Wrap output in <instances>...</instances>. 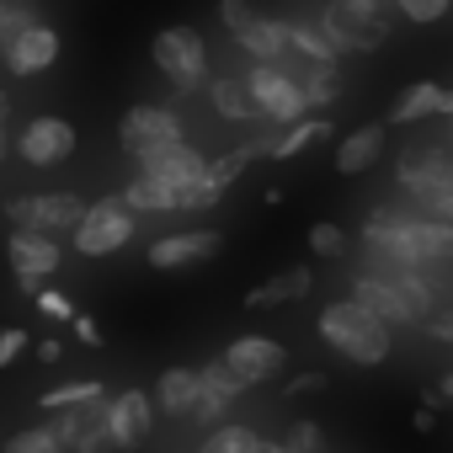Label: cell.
I'll return each instance as SVG.
<instances>
[{
	"label": "cell",
	"instance_id": "1",
	"mask_svg": "<svg viewBox=\"0 0 453 453\" xmlns=\"http://www.w3.org/2000/svg\"><path fill=\"white\" fill-rule=\"evenodd\" d=\"M320 336H326L342 357H352V363H363V368H373V363L389 357V326H384L368 304H357V299H331V304L320 310Z\"/></svg>",
	"mask_w": 453,
	"mask_h": 453
},
{
	"label": "cell",
	"instance_id": "2",
	"mask_svg": "<svg viewBox=\"0 0 453 453\" xmlns=\"http://www.w3.org/2000/svg\"><path fill=\"white\" fill-rule=\"evenodd\" d=\"M400 192L411 197L416 219H442L453 224V160L442 150H411L400 155Z\"/></svg>",
	"mask_w": 453,
	"mask_h": 453
},
{
	"label": "cell",
	"instance_id": "3",
	"mask_svg": "<svg viewBox=\"0 0 453 453\" xmlns=\"http://www.w3.org/2000/svg\"><path fill=\"white\" fill-rule=\"evenodd\" d=\"M150 59L176 91H197L208 81V43L197 38V27H160L150 43Z\"/></svg>",
	"mask_w": 453,
	"mask_h": 453
},
{
	"label": "cell",
	"instance_id": "4",
	"mask_svg": "<svg viewBox=\"0 0 453 453\" xmlns=\"http://www.w3.org/2000/svg\"><path fill=\"white\" fill-rule=\"evenodd\" d=\"M70 235H75L81 257H112V251H123L134 241V208L123 197H102V203H91L81 213V224Z\"/></svg>",
	"mask_w": 453,
	"mask_h": 453
},
{
	"label": "cell",
	"instance_id": "5",
	"mask_svg": "<svg viewBox=\"0 0 453 453\" xmlns=\"http://www.w3.org/2000/svg\"><path fill=\"white\" fill-rule=\"evenodd\" d=\"M246 86H251L257 112H267L273 123H299V118L310 112L299 81H294L283 65H251V70H246Z\"/></svg>",
	"mask_w": 453,
	"mask_h": 453
},
{
	"label": "cell",
	"instance_id": "6",
	"mask_svg": "<svg viewBox=\"0 0 453 453\" xmlns=\"http://www.w3.org/2000/svg\"><path fill=\"white\" fill-rule=\"evenodd\" d=\"M86 203L75 192H43V197H17L6 203V219L17 224V230H38V235H70L81 224Z\"/></svg>",
	"mask_w": 453,
	"mask_h": 453
},
{
	"label": "cell",
	"instance_id": "7",
	"mask_svg": "<svg viewBox=\"0 0 453 453\" xmlns=\"http://www.w3.org/2000/svg\"><path fill=\"white\" fill-rule=\"evenodd\" d=\"M331 43H336V54H373L379 43H389V27H384V17H363V12H352L347 0H331V6L320 12V22H315Z\"/></svg>",
	"mask_w": 453,
	"mask_h": 453
},
{
	"label": "cell",
	"instance_id": "8",
	"mask_svg": "<svg viewBox=\"0 0 453 453\" xmlns=\"http://www.w3.org/2000/svg\"><path fill=\"white\" fill-rule=\"evenodd\" d=\"M6 257H12V273H17V283H22L27 294H38L43 278H54L59 262H65L59 241H54V235H38V230H12Z\"/></svg>",
	"mask_w": 453,
	"mask_h": 453
},
{
	"label": "cell",
	"instance_id": "9",
	"mask_svg": "<svg viewBox=\"0 0 453 453\" xmlns=\"http://www.w3.org/2000/svg\"><path fill=\"white\" fill-rule=\"evenodd\" d=\"M251 384L230 368V363H208V368H197V405H192V416L203 421V426H219V416L230 411V400H241Z\"/></svg>",
	"mask_w": 453,
	"mask_h": 453
},
{
	"label": "cell",
	"instance_id": "10",
	"mask_svg": "<svg viewBox=\"0 0 453 453\" xmlns=\"http://www.w3.org/2000/svg\"><path fill=\"white\" fill-rule=\"evenodd\" d=\"M224 363H230L246 384H267L288 368V352L273 342V336H235L230 347H224Z\"/></svg>",
	"mask_w": 453,
	"mask_h": 453
},
{
	"label": "cell",
	"instance_id": "11",
	"mask_svg": "<svg viewBox=\"0 0 453 453\" xmlns=\"http://www.w3.org/2000/svg\"><path fill=\"white\" fill-rule=\"evenodd\" d=\"M176 139H181V118H176L171 107L139 102V107L123 112V150H128V155L155 150V144H176Z\"/></svg>",
	"mask_w": 453,
	"mask_h": 453
},
{
	"label": "cell",
	"instance_id": "12",
	"mask_svg": "<svg viewBox=\"0 0 453 453\" xmlns=\"http://www.w3.org/2000/svg\"><path fill=\"white\" fill-rule=\"evenodd\" d=\"M17 155L27 165H59V160L75 155V128L65 118H33L17 139Z\"/></svg>",
	"mask_w": 453,
	"mask_h": 453
},
{
	"label": "cell",
	"instance_id": "13",
	"mask_svg": "<svg viewBox=\"0 0 453 453\" xmlns=\"http://www.w3.org/2000/svg\"><path fill=\"white\" fill-rule=\"evenodd\" d=\"M134 160H139V171L165 176V181H176V187H197V181L208 176V160H203L187 139H176V144H155V150H139Z\"/></svg>",
	"mask_w": 453,
	"mask_h": 453
},
{
	"label": "cell",
	"instance_id": "14",
	"mask_svg": "<svg viewBox=\"0 0 453 453\" xmlns=\"http://www.w3.org/2000/svg\"><path fill=\"white\" fill-rule=\"evenodd\" d=\"M219 251V230H176V235H160L150 246V267L155 273H176V267H197Z\"/></svg>",
	"mask_w": 453,
	"mask_h": 453
},
{
	"label": "cell",
	"instance_id": "15",
	"mask_svg": "<svg viewBox=\"0 0 453 453\" xmlns=\"http://www.w3.org/2000/svg\"><path fill=\"white\" fill-rule=\"evenodd\" d=\"M107 426H112V442L118 448H139L155 426V400L144 389H123L107 400Z\"/></svg>",
	"mask_w": 453,
	"mask_h": 453
},
{
	"label": "cell",
	"instance_id": "16",
	"mask_svg": "<svg viewBox=\"0 0 453 453\" xmlns=\"http://www.w3.org/2000/svg\"><path fill=\"white\" fill-rule=\"evenodd\" d=\"M352 299L357 304H368L384 326H421V315H416V304L400 294V283H389V278H373V273H357V283H352Z\"/></svg>",
	"mask_w": 453,
	"mask_h": 453
},
{
	"label": "cell",
	"instance_id": "17",
	"mask_svg": "<svg viewBox=\"0 0 453 453\" xmlns=\"http://www.w3.org/2000/svg\"><path fill=\"white\" fill-rule=\"evenodd\" d=\"M0 59H6V70L12 75H43L54 59H59V33L49 27V22H33L6 54H0Z\"/></svg>",
	"mask_w": 453,
	"mask_h": 453
},
{
	"label": "cell",
	"instance_id": "18",
	"mask_svg": "<svg viewBox=\"0 0 453 453\" xmlns=\"http://www.w3.org/2000/svg\"><path fill=\"white\" fill-rule=\"evenodd\" d=\"M421 118H453V91L437 86V81H416L405 86V96L389 107V128H405V123H421Z\"/></svg>",
	"mask_w": 453,
	"mask_h": 453
},
{
	"label": "cell",
	"instance_id": "19",
	"mask_svg": "<svg viewBox=\"0 0 453 453\" xmlns=\"http://www.w3.org/2000/svg\"><path fill=\"white\" fill-rule=\"evenodd\" d=\"M384 128H389V123H363V128H352V134L336 144L331 165H336L342 176H363V171H373V160L384 155Z\"/></svg>",
	"mask_w": 453,
	"mask_h": 453
},
{
	"label": "cell",
	"instance_id": "20",
	"mask_svg": "<svg viewBox=\"0 0 453 453\" xmlns=\"http://www.w3.org/2000/svg\"><path fill=\"white\" fill-rule=\"evenodd\" d=\"M123 203H128L134 213H176V208H187V187H176V181H165V176L139 171V176L123 187Z\"/></svg>",
	"mask_w": 453,
	"mask_h": 453
},
{
	"label": "cell",
	"instance_id": "21",
	"mask_svg": "<svg viewBox=\"0 0 453 453\" xmlns=\"http://www.w3.org/2000/svg\"><path fill=\"white\" fill-rule=\"evenodd\" d=\"M235 43H241V54H246L251 65H283V59H288V27H283V22H267V17L251 22Z\"/></svg>",
	"mask_w": 453,
	"mask_h": 453
},
{
	"label": "cell",
	"instance_id": "22",
	"mask_svg": "<svg viewBox=\"0 0 453 453\" xmlns=\"http://www.w3.org/2000/svg\"><path fill=\"white\" fill-rule=\"evenodd\" d=\"M320 139H331V123H326V118H299V123H288L278 139H257V155L294 160L299 150H310V144H320Z\"/></svg>",
	"mask_w": 453,
	"mask_h": 453
},
{
	"label": "cell",
	"instance_id": "23",
	"mask_svg": "<svg viewBox=\"0 0 453 453\" xmlns=\"http://www.w3.org/2000/svg\"><path fill=\"white\" fill-rule=\"evenodd\" d=\"M304 294H310V267H288V273L257 283L246 294V310H283L288 299H304Z\"/></svg>",
	"mask_w": 453,
	"mask_h": 453
},
{
	"label": "cell",
	"instance_id": "24",
	"mask_svg": "<svg viewBox=\"0 0 453 453\" xmlns=\"http://www.w3.org/2000/svg\"><path fill=\"white\" fill-rule=\"evenodd\" d=\"M155 405L165 416H192V405H197V368H165L155 379Z\"/></svg>",
	"mask_w": 453,
	"mask_h": 453
},
{
	"label": "cell",
	"instance_id": "25",
	"mask_svg": "<svg viewBox=\"0 0 453 453\" xmlns=\"http://www.w3.org/2000/svg\"><path fill=\"white\" fill-rule=\"evenodd\" d=\"M288 27V54H299L304 65H326V70H336V43L315 27V22H283Z\"/></svg>",
	"mask_w": 453,
	"mask_h": 453
},
{
	"label": "cell",
	"instance_id": "26",
	"mask_svg": "<svg viewBox=\"0 0 453 453\" xmlns=\"http://www.w3.org/2000/svg\"><path fill=\"white\" fill-rule=\"evenodd\" d=\"M70 453H118L112 426H107V400L81 405V437H75V448H70Z\"/></svg>",
	"mask_w": 453,
	"mask_h": 453
},
{
	"label": "cell",
	"instance_id": "27",
	"mask_svg": "<svg viewBox=\"0 0 453 453\" xmlns=\"http://www.w3.org/2000/svg\"><path fill=\"white\" fill-rule=\"evenodd\" d=\"M213 112H224L230 123H246V118H257L251 86H246V81H235V75H219V81H213Z\"/></svg>",
	"mask_w": 453,
	"mask_h": 453
},
{
	"label": "cell",
	"instance_id": "28",
	"mask_svg": "<svg viewBox=\"0 0 453 453\" xmlns=\"http://www.w3.org/2000/svg\"><path fill=\"white\" fill-rule=\"evenodd\" d=\"M33 22H38V6H33V0H0V54H6Z\"/></svg>",
	"mask_w": 453,
	"mask_h": 453
},
{
	"label": "cell",
	"instance_id": "29",
	"mask_svg": "<svg viewBox=\"0 0 453 453\" xmlns=\"http://www.w3.org/2000/svg\"><path fill=\"white\" fill-rule=\"evenodd\" d=\"M91 400H102V384H96V379H75V384H59V389H49L38 405L54 416V411H75V405H91Z\"/></svg>",
	"mask_w": 453,
	"mask_h": 453
},
{
	"label": "cell",
	"instance_id": "30",
	"mask_svg": "<svg viewBox=\"0 0 453 453\" xmlns=\"http://www.w3.org/2000/svg\"><path fill=\"white\" fill-rule=\"evenodd\" d=\"M251 160H257V144H246V150H230V155H219V160H208V176H203V181L224 192V187H235V181H241V171H246Z\"/></svg>",
	"mask_w": 453,
	"mask_h": 453
},
{
	"label": "cell",
	"instance_id": "31",
	"mask_svg": "<svg viewBox=\"0 0 453 453\" xmlns=\"http://www.w3.org/2000/svg\"><path fill=\"white\" fill-rule=\"evenodd\" d=\"M299 91H304V102H310V107H331V102L342 96V81H336V70L310 65V70L299 75Z\"/></svg>",
	"mask_w": 453,
	"mask_h": 453
},
{
	"label": "cell",
	"instance_id": "32",
	"mask_svg": "<svg viewBox=\"0 0 453 453\" xmlns=\"http://www.w3.org/2000/svg\"><path fill=\"white\" fill-rule=\"evenodd\" d=\"M257 448H262V437L251 426H213L203 442V453H257Z\"/></svg>",
	"mask_w": 453,
	"mask_h": 453
},
{
	"label": "cell",
	"instance_id": "33",
	"mask_svg": "<svg viewBox=\"0 0 453 453\" xmlns=\"http://www.w3.org/2000/svg\"><path fill=\"white\" fill-rule=\"evenodd\" d=\"M0 453H65V448H59V437L49 426H33V432H17Z\"/></svg>",
	"mask_w": 453,
	"mask_h": 453
},
{
	"label": "cell",
	"instance_id": "34",
	"mask_svg": "<svg viewBox=\"0 0 453 453\" xmlns=\"http://www.w3.org/2000/svg\"><path fill=\"white\" fill-rule=\"evenodd\" d=\"M219 22L241 38L251 22H262V12H257V0H219Z\"/></svg>",
	"mask_w": 453,
	"mask_h": 453
},
{
	"label": "cell",
	"instance_id": "35",
	"mask_svg": "<svg viewBox=\"0 0 453 453\" xmlns=\"http://www.w3.org/2000/svg\"><path fill=\"white\" fill-rule=\"evenodd\" d=\"M310 251L315 257H342L347 251V230H342V224H315V230H310Z\"/></svg>",
	"mask_w": 453,
	"mask_h": 453
},
{
	"label": "cell",
	"instance_id": "36",
	"mask_svg": "<svg viewBox=\"0 0 453 453\" xmlns=\"http://www.w3.org/2000/svg\"><path fill=\"white\" fill-rule=\"evenodd\" d=\"M395 6H400L405 22H442L453 0H395Z\"/></svg>",
	"mask_w": 453,
	"mask_h": 453
},
{
	"label": "cell",
	"instance_id": "37",
	"mask_svg": "<svg viewBox=\"0 0 453 453\" xmlns=\"http://www.w3.org/2000/svg\"><path fill=\"white\" fill-rule=\"evenodd\" d=\"M283 448L288 453H320V426L315 421H294L288 437H283Z\"/></svg>",
	"mask_w": 453,
	"mask_h": 453
},
{
	"label": "cell",
	"instance_id": "38",
	"mask_svg": "<svg viewBox=\"0 0 453 453\" xmlns=\"http://www.w3.org/2000/svg\"><path fill=\"white\" fill-rule=\"evenodd\" d=\"M27 347H33V336H27L22 326H6V331H0V368H12Z\"/></svg>",
	"mask_w": 453,
	"mask_h": 453
},
{
	"label": "cell",
	"instance_id": "39",
	"mask_svg": "<svg viewBox=\"0 0 453 453\" xmlns=\"http://www.w3.org/2000/svg\"><path fill=\"white\" fill-rule=\"evenodd\" d=\"M38 310H43L49 320H75V304H70V294H59V288H38Z\"/></svg>",
	"mask_w": 453,
	"mask_h": 453
},
{
	"label": "cell",
	"instance_id": "40",
	"mask_svg": "<svg viewBox=\"0 0 453 453\" xmlns=\"http://www.w3.org/2000/svg\"><path fill=\"white\" fill-rule=\"evenodd\" d=\"M326 384H331V379H326L320 368H304V373H294V379H288V395H294V400H299V395H320Z\"/></svg>",
	"mask_w": 453,
	"mask_h": 453
},
{
	"label": "cell",
	"instance_id": "41",
	"mask_svg": "<svg viewBox=\"0 0 453 453\" xmlns=\"http://www.w3.org/2000/svg\"><path fill=\"white\" fill-rule=\"evenodd\" d=\"M70 326H75V336H81V342H86V347H102V326H96V320H91V315H75V320H70Z\"/></svg>",
	"mask_w": 453,
	"mask_h": 453
},
{
	"label": "cell",
	"instance_id": "42",
	"mask_svg": "<svg viewBox=\"0 0 453 453\" xmlns=\"http://www.w3.org/2000/svg\"><path fill=\"white\" fill-rule=\"evenodd\" d=\"M38 357H43V363H59V357H65V342L43 336V342H38Z\"/></svg>",
	"mask_w": 453,
	"mask_h": 453
},
{
	"label": "cell",
	"instance_id": "43",
	"mask_svg": "<svg viewBox=\"0 0 453 453\" xmlns=\"http://www.w3.org/2000/svg\"><path fill=\"white\" fill-rule=\"evenodd\" d=\"M426 326H432V336H437V342H453V315H432Z\"/></svg>",
	"mask_w": 453,
	"mask_h": 453
},
{
	"label": "cell",
	"instance_id": "44",
	"mask_svg": "<svg viewBox=\"0 0 453 453\" xmlns=\"http://www.w3.org/2000/svg\"><path fill=\"white\" fill-rule=\"evenodd\" d=\"M411 426H416V432H421V437H426V432H432V426H437V416H432V405H421V411H416V416H411Z\"/></svg>",
	"mask_w": 453,
	"mask_h": 453
},
{
	"label": "cell",
	"instance_id": "45",
	"mask_svg": "<svg viewBox=\"0 0 453 453\" xmlns=\"http://www.w3.org/2000/svg\"><path fill=\"white\" fill-rule=\"evenodd\" d=\"M352 12H363V17H384V0H347Z\"/></svg>",
	"mask_w": 453,
	"mask_h": 453
},
{
	"label": "cell",
	"instance_id": "46",
	"mask_svg": "<svg viewBox=\"0 0 453 453\" xmlns=\"http://www.w3.org/2000/svg\"><path fill=\"white\" fill-rule=\"evenodd\" d=\"M437 389H442V400H453V368L442 373V384H437Z\"/></svg>",
	"mask_w": 453,
	"mask_h": 453
},
{
	"label": "cell",
	"instance_id": "47",
	"mask_svg": "<svg viewBox=\"0 0 453 453\" xmlns=\"http://www.w3.org/2000/svg\"><path fill=\"white\" fill-rule=\"evenodd\" d=\"M6 155H12V139H6V128H0V165H6Z\"/></svg>",
	"mask_w": 453,
	"mask_h": 453
},
{
	"label": "cell",
	"instance_id": "48",
	"mask_svg": "<svg viewBox=\"0 0 453 453\" xmlns=\"http://www.w3.org/2000/svg\"><path fill=\"white\" fill-rule=\"evenodd\" d=\"M257 453H288V448H283V442H267V437H262V448H257Z\"/></svg>",
	"mask_w": 453,
	"mask_h": 453
},
{
	"label": "cell",
	"instance_id": "49",
	"mask_svg": "<svg viewBox=\"0 0 453 453\" xmlns=\"http://www.w3.org/2000/svg\"><path fill=\"white\" fill-rule=\"evenodd\" d=\"M0 128H6V91H0Z\"/></svg>",
	"mask_w": 453,
	"mask_h": 453
}]
</instances>
